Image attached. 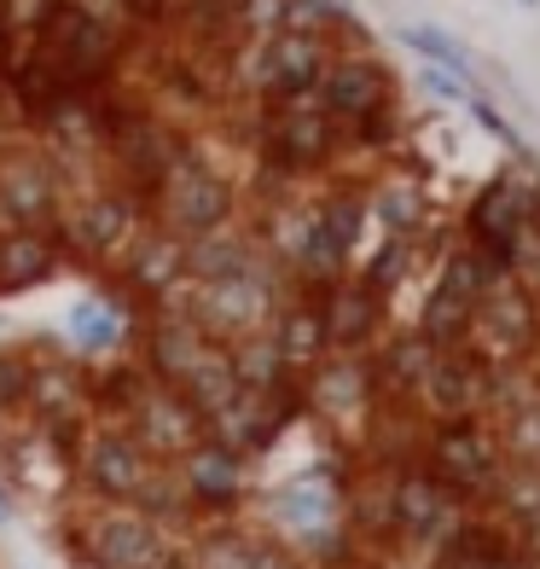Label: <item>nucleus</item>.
<instances>
[{"mask_svg": "<svg viewBox=\"0 0 540 569\" xmlns=\"http://www.w3.org/2000/svg\"><path fill=\"white\" fill-rule=\"evenodd\" d=\"M239 210H244L239 180L227 174L198 140H187V151H180V158L163 169V180H158V187H151V198H146V221L163 227L169 239H180V244L203 239V232L233 227Z\"/></svg>", "mask_w": 540, "mask_h": 569, "instance_id": "obj_1", "label": "nucleus"}, {"mask_svg": "<svg viewBox=\"0 0 540 569\" xmlns=\"http://www.w3.org/2000/svg\"><path fill=\"white\" fill-rule=\"evenodd\" d=\"M174 477H180V488H187L192 517L203 523V517H227V511H239L250 500L256 465L244 453H233V448H221L216 436H203L198 448H187L174 459Z\"/></svg>", "mask_w": 540, "mask_h": 569, "instance_id": "obj_8", "label": "nucleus"}, {"mask_svg": "<svg viewBox=\"0 0 540 569\" xmlns=\"http://www.w3.org/2000/svg\"><path fill=\"white\" fill-rule=\"evenodd\" d=\"M70 174L41 140H0V232L18 227H53Z\"/></svg>", "mask_w": 540, "mask_h": 569, "instance_id": "obj_5", "label": "nucleus"}, {"mask_svg": "<svg viewBox=\"0 0 540 569\" xmlns=\"http://www.w3.org/2000/svg\"><path fill=\"white\" fill-rule=\"evenodd\" d=\"M7 453V448H0ZM12 511H18V482H12V471H7V459H0V529L12 523Z\"/></svg>", "mask_w": 540, "mask_h": 569, "instance_id": "obj_12", "label": "nucleus"}, {"mask_svg": "<svg viewBox=\"0 0 540 569\" xmlns=\"http://www.w3.org/2000/svg\"><path fill=\"white\" fill-rule=\"evenodd\" d=\"M117 425L134 436V442L158 459V465H174L187 448H198L203 436V412L180 396V390H169V383H158V378H146L134 396H128V407L117 412Z\"/></svg>", "mask_w": 540, "mask_h": 569, "instance_id": "obj_6", "label": "nucleus"}, {"mask_svg": "<svg viewBox=\"0 0 540 569\" xmlns=\"http://www.w3.org/2000/svg\"><path fill=\"white\" fill-rule=\"evenodd\" d=\"M30 349H0V412H23L30 401Z\"/></svg>", "mask_w": 540, "mask_h": 569, "instance_id": "obj_11", "label": "nucleus"}, {"mask_svg": "<svg viewBox=\"0 0 540 569\" xmlns=\"http://www.w3.org/2000/svg\"><path fill=\"white\" fill-rule=\"evenodd\" d=\"M76 552L88 569H180L174 529L151 523L134 506H93L76 523Z\"/></svg>", "mask_w": 540, "mask_h": 569, "instance_id": "obj_3", "label": "nucleus"}, {"mask_svg": "<svg viewBox=\"0 0 540 569\" xmlns=\"http://www.w3.org/2000/svg\"><path fill=\"white\" fill-rule=\"evenodd\" d=\"M59 268H64V244L53 239V227L0 232V297L36 291V284L59 279Z\"/></svg>", "mask_w": 540, "mask_h": 569, "instance_id": "obj_10", "label": "nucleus"}, {"mask_svg": "<svg viewBox=\"0 0 540 569\" xmlns=\"http://www.w3.org/2000/svg\"><path fill=\"white\" fill-rule=\"evenodd\" d=\"M151 471H158V459H151L117 419H88L82 436H76L70 477L82 482V495L93 506H134V495L146 488Z\"/></svg>", "mask_w": 540, "mask_h": 569, "instance_id": "obj_4", "label": "nucleus"}, {"mask_svg": "<svg viewBox=\"0 0 540 569\" xmlns=\"http://www.w3.org/2000/svg\"><path fill=\"white\" fill-rule=\"evenodd\" d=\"M134 326H140V308L106 284V291H93V297H76V308L64 315V343H70L76 360H99V355H117L134 338Z\"/></svg>", "mask_w": 540, "mask_h": 569, "instance_id": "obj_9", "label": "nucleus"}, {"mask_svg": "<svg viewBox=\"0 0 540 569\" xmlns=\"http://www.w3.org/2000/svg\"><path fill=\"white\" fill-rule=\"evenodd\" d=\"M146 227V203L134 192H122L117 180H88V187H64L53 239L64 244V262L111 268L117 256L134 244V232Z\"/></svg>", "mask_w": 540, "mask_h": 569, "instance_id": "obj_2", "label": "nucleus"}, {"mask_svg": "<svg viewBox=\"0 0 540 569\" xmlns=\"http://www.w3.org/2000/svg\"><path fill=\"white\" fill-rule=\"evenodd\" d=\"M106 273H111V291L128 297V302L146 315V308H163L180 284H187V244L169 239L163 227L146 221V227L134 232V244H128Z\"/></svg>", "mask_w": 540, "mask_h": 569, "instance_id": "obj_7", "label": "nucleus"}]
</instances>
